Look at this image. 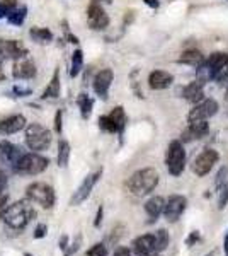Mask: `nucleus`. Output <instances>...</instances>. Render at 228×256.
I'll return each mask as SVG.
<instances>
[{"label":"nucleus","instance_id":"2eb2a0df","mask_svg":"<svg viewBox=\"0 0 228 256\" xmlns=\"http://www.w3.org/2000/svg\"><path fill=\"white\" fill-rule=\"evenodd\" d=\"M131 250L136 256H153L159 254L157 253V246H155V234H143L133 239L131 242Z\"/></svg>","mask_w":228,"mask_h":256},{"label":"nucleus","instance_id":"6e6552de","mask_svg":"<svg viewBox=\"0 0 228 256\" xmlns=\"http://www.w3.org/2000/svg\"><path fill=\"white\" fill-rule=\"evenodd\" d=\"M186 208H188V198L182 195H172L169 196V200H165L162 214H164L165 220L171 222V224H176L182 217V214L186 212Z\"/></svg>","mask_w":228,"mask_h":256},{"label":"nucleus","instance_id":"20e7f679","mask_svg":"<svg viewBox=\"0 0 228 256\" xmlns=\"http://www.w3.org/2000/svg\"><path fill=\"white\" fill-rule=\"evenodd\" d=\"M51 132L46 126L39 125V123H31L26 126V134H24V140H26L27 148L32 152L46 150L51 146Z\"/></svg>","mask_w":228,"mask_h":256},{"label":"nucleus","instance_id":"f3484780","mask_svg":"<svg viewBox=\"0 0 228 256\" xmlns=\"http://www.w3.org/2000/svg\"><path fill=\"white\" fill-rule=\"evenodd\" d=\"M24 154V150L15 144H10L7 140L0 142V160L7 166L14 168V164L20 159V156Z\"/></svg>","mask_w":228,"mask_h":256},{"label":"nucleus","instance_id":"a18cd8bd","mask_svg":"<svg viewBox=\"0 0 228 256\" xmlns=\"http://www.w3.org/2000/svg\"><path fill=\"white\" fill-rule=\"evenodd\" d=\"M60 248H61V250H67V236H63V238H61V241H60Z\"/></svg>","mask_w":228,"mask_h":256},{"label":"nucleus","instance_id":"cd10ccee","mask_svg":"<svg viewBox=\"0 0 228 256\" xmlns=\"http://www.w3.org/2000/svg\"><path fill=\"white\" fill-rule=\"evenodd\" d=\"M78 108H80V114L84 120H89L90 114H92V108H94V101L92 98H89L87 94H80L78 96Z\"/></svg>","mask_w":228,"mask_h":256},{"label":"nucleus","instance_id":"412c9836","mask_svg":"<svg viewBox=\"0 0 228 256\" xmlns=\"http://www.w3.org/2000/svg\"><path fill=\"white\" fill-rule=\"evenodd\" d=\"M182 94H184V98L188 99L189 102H193V104H198L200 101H203V98H205V84H203L201 80H194L188 84L182 90Z\"/></svg>","mask_w":228,"mask_h":256},{"label":"nucleus","instance_id":"4be33fe9","mask_svg":"<svg viewBox=\"0 0 228 256\" xmlns=\"http://www.w3.org/2000/svg\"><path fill=\"white\" fill-rule=\"evenodd\" d=\"M164 205H165V200L162 196H152L147 200V204H145V212L148 214V217H150V224L152 222H155L157 218L162 216V212H164Z\"/></svg>","mask_w":228,"mask_h":256},{"label":"nucleus","instance_id":"c9c22d12","mask_svg":"<svg viewBox=\"0 0 228 256\" xmlns=\"http://www.w3.org/2000/svg\"><path fill=\"white\" fill-rule=\"evenodd\" d=\"M63 110H58L56 111V114H55V132L56 134H61V130H63Z\"/></svg>","mask_w":228,"mask_h":256},{"label":"nucleus","instance_id":"09e8293b","mask_svg":"<svg viewBox=\"0 0 228 256\" xmlns=\"http://www.w3.org/2000/svg\"><path fill=\"white\" fill-rule=\"evenodd\" d=\"M227 101H228V89H227Z\"/></svg>","mask_w":228,"mask_h":256},{"label":"nucleus","instance_id":"393cba45","mask_svg":"<svg viewBox=\"0 0 228 256\" xmlns=\"http://www.w3.org/2000/svg\"><path fill=\"white\" fill-rule=\"evenodd\" d=\"M181 64H186V65H191V67H200V65L205 62V56H203V53L200 50H186V52H182L181 58H179Z\"/></svg>","mask_w":228,"mask_h":256},{"label":"nucleus","instance_id":"58836bf2","mask_svg":"<svg viewBox=\"0 0 228 256\" xmlns=\"http://www.w3.org/2000/svg\"><path fill=\"white\" fill-rule=\"evenodd\" d=\"M113 256H131V251L128 250V248H124V246H119L118 250L113 253Z\"/></svg>","mask_w":228,"mask_h":256},{"label":"nucleus","instance_id":"f257e3e1","mask_svg":"<svg viewBox=\"0 0 228 256\" xmlns=\"http://www.w3.org/2000/svg\"><path fill=\"white\" fill-rule=\"evenodd\" d=\"M34 217H36V210L27 198L26 200H19L10 204L9 207H5L2 214V220L5 222V226L14 230H22Z\"/></svg>","mask_w":228,"mask_h":256},{"label":"nucleus","instance_id":"37998d69","mask_svg":"<svg viewBox=\"0 0 228 256\" xmlns=\"http://www.w3.org/2000/svg\"><path fill=\"white\" fill-rule=\"evenodd\" d=\"M2 4L9 7V9H14V7H17V0H2Z\"/></svg>","mask_w":228,"mask_h":256},{"label":"nucleus","instance_id":"c85d7f7f","mask_svg":"<svg viewBox=\"0 0 228 256\" xmlns=\"http://www.w3.org/2000/svg\"><path fill=\"white\" fill-rule=\"evenodd\" d=\"M82 67H84V52L82 50H75L72 55V68H70V76L77 77L78 74L82 72Z\"/></svg>","mask_w":228,"mask_h":256},{"label":"nucleus","instance_id":"7ed1b4c3","mask_svg":"<svg viewBox=\"0 0 228 256\" xmlns=\"http://www.w3.org/2000/svg\"><path fill=\"white\" fill-rule=\"evenodd\" d=\"M49 166V159L41 156L39 152H24L20 159L14 164V172L20 176H36L46 171Z\"/></svg>","mask_w":228,"mask_h":256},{"label":"nucleus","instance_id":"5701e85b","mask_svg":"<svg viewBox=\"0 0 228 256\" xmlns=\"http://www.w3.org/2000/svg\"><path fill=\"white\" fill-rule=\"evenodd\" d=\"M60 92H61V84H60V70H55L53 72V77H51V80H49V84H48V88L44 89V92H43V99H56V98H60Z\"/></svg>","mask_w":228,"mask_h":256},{"label":"nucleus","instance_id":"e433bc0d","mask_svg":"<svg viewBox=\"0 0 228 256\" xmlns=\"http://www.w3.org/2000/svg\"><path fill=\"white\" fill-rule=\"evenodd\" d=\"M5 188H7V174L0 169V198L5 193Z\"/></svg>","mask_w":228,"mask_h":256},{"label":"nucleus","instance_id":"a211bd4d","mask_svg":"<svg viewBox=\"0 0 228 256\" xmlns=\"http://www.w3.org/2000/svg\"><path fill=\"white\" fill-rule=\"evenodd\" d=\"M210 132V125L206 122H191L189 126L182 132V140L181 142H191V140H198V138H203L206 137Z\"/></svg>","mask_w":228,"mask_h":256},{"label":"nucleus","instance_id":"7c9ffc66","mask_svg":"<svg viewBox=\"0 0 228 256\" xmlns=\"http://www.w3.org/2000/svg\"><path fill=\"white\" fill-rule=\"evenodd\" d=\"M228 204V181L218 190V208L223 210Z\"/></svg>","mask_w":228,"mask_h":256},{"label":"nucleus","instance_id":"f03ea898","mask_svg":"<svg viewBox=\"0 0 228 256\" xmlns=\"http://www.w3.org/2000/svg\"><path fill=\"white\" fill-rule=\"evenodd\" d=\"M159 172L152 168H145L140 169V171L133 172L130 176L126 183V188L130 193H133L135 196H145V195H150L153 190L157 188L159 184Z\"/></svg>","mask_w":228,"mask_h":256},{"label":"nucleus","instance_id":"f8f14e48","mask_svg":"<svg viewBox=\"0 0 228 256\" xmlns=\"http://www.w3.org/2000/svg\"><path fill=\"white\" fill-rule=\"evenodd\" d=\"M87 24L94 31H102L109 26V16L106 14V10L97 0H94L87 9Z\"/></svg>","mask_w":228,"mask_h":256},{"label":"nucleus","instance_id":"603ef678","mask_svg":"<svg viewBox=\"0 0 228 256\" xmlns=\"http://www.w3.org/2000/svg\"><path fill=\"white\" fill-rule=\"evenodd\" d=\"M153 256H160V254H153Z\"/></svg>","mask_w":228,"mask_h":256},{"label":"nucleus","instance_id":"72a5a7b5","mask_svg":"<svg viewBox=\"0 0 228 256\" xmlns=\"http://www.w3.org/2000/svg\"><path fill=\"white\" fill-rule=\"evenodd\" d=\"M227 79H228V64H227V65H223V67L220 68L218 72L215 74V77H213V80L220 82V84H222L223 80H227Z\"/></svg>","mask_w":228,"mask_h":256},{"label":"nucleus","instance_id":"c03bdc74","mask_svg":"<svg viewBox=\"0 0 228 256\" xmlns=\"http://www.w3.org/2000/svg\"><path fill=\"white\" fill-rule=\"evenodd\" d=\"M145 4L150 6L152 9H157V7H159V0H145Z\"/></svg>","mask_w":228,"mask_h":256},{"label":"nucleus","instance_id":"4468645a","mask_svg":"<svg viewBox=\"0 0 228 256\" xmlns=\"http://www.w3.org/2000/svg\"><path fill=\"white\" fill-rule=\"evenodd\" d=\"M34 76H36V65L34 62L29 58V55L14 60V65H12V77L14 79L27 80L32 79Z\"/></svg>","mask_w":228,"mask_h":256},{"label":"nucleus","instance_id":"ea45409f","mask_svg":"<svg viewBox=\"0 0 228 256\" xmlns=\"http://www.w3.org/2000/svg\"><path fill=\"white\" fill-rule=\"evenodd\" d=\"M102 216H104V208H102V205H101V207L97 208V216H95V220H94V226L95 227H101Z\"/></svg>","mask_w":228,"mask_h":256},{"label":"nucleus","instance_id":"b1692460","mask_svg":"<svg viewBox=\"0 0 228 256\" xmlns=\"http://www.w3.org/2000/svg\"><path fill=\"white\" fill-rule=\"evenodd\" d=\"M29 38L38 44H48L53 41V32L48 28H31L29 30Z\"/></svg>","mask_w":228,"mask_h":256},{"label":"nucleus","instance_id":"aec40b11","mask_svg":"<svg viewBox=\"0 0 228 256\" xmlns=\"http://www.w3.org/2000/svg\"><path fill=\"white\" fill-rule=\"evenodd\" d=\"M174 82V76L165 70H153V72L148 76V86L155 90H162L167 89Z\"/></svg>","mask_w":228,"mask_h":256},{"label":"nucleus","instance_id":"39448f33","mask_svg":"<svg viewBox=\"0 0 228 256\" xmlns=\"http://www.w3.org/2000/svg\"><path fill=\"white\" fill-rule=\"evenodd\" d=\"M26 198L32 204H38L39 207L43 208H53L56 204V195L55 190H53L49 184L41 183V181H36V183H31L26 188Z\"/></svg>","mask_w":228,"mask_h":256},{"label":"nucleus","instance_id":"c756f323","mask_svg":"<svg viewBox=\"0 0 228 256\" xmlns=\"http://www.w3.org/2000/svg\"><path fill=\"white\" fill-rule=\"evenodd\" d=\"M155 234V246H157V253H162V251L167 250L169 242H171V238H169V232L165 229H159Z\"/></svg>","mask_w":228,"mask_h":256},{"label":"nucleus","instance_id":"8fccbe9b","mask_svg":"<svg viewBox=\"0 0 228 256\" xmlns=\"http://www.w3.org/2000/svg\"><path fill=\"white\" fill-rule=\"evenodd\" d=\"M24 256H32V254H29V253H26V254H24Z\"/></svg>","mask_w":228,"mask_h":256},{"label":"nucleus","instance_id":"473e14b6","mask_svg":"<svg viewBox=\"0 0 228 256\" xmlns=\"http://www.w3.org/2000/svg\"><path fill=\"white\" fill-rule=\"evenodd\" d=\"M87 256H107V248L102 242H97L87 251Z\"/></svg>","mask_w":228,"mask_h":256},{"label":"nucleus","instance_id":"dca6fc26","mask_svg":"<svg viewBox=\"0 0 228 256\" xmlns=\"http://www.w3.org/2000/svg\"><path fill=\"white\" fill-rule=\"evenodd\" d=\"M113 79H114V74L111 68H102L101 72H97L94 77L92 88L95 90V94L101 99H104V101L107 99V92H109V88H111V84H113Z\"/></svg>","mask_w":228,"mask_h":256},{"label":"nucleus","instance_id":"9b49d317","mask_svg":"<svg viewBox=\"0 0 228 256\" xmlns=\"http://www.w3.org/2000/svg\"><path fill=\"white\" fill-rule=\"evenodd\" d=\"M218 113V102L215 99H203L189 111L188 120L191 122H208L211 116Z\"/></svg>","mask_w":228,"mask_h":256},{"label":"nucleus","instance_id":"2f4dec72","mask_svg":"<svg viewBox=\"0 0 228 256\" xmlns=\"http://www.w3.org/2000/svg\"><path fill=\"white\" fill-rule=\"evenodd\" d=\"M228 181V168L227 166H223L222 169L218 171V174H217V181H215V188L220 190Z\"/></svg>","mask_w":228,"mask_h":256},{"label":"nucleus","instance_id":"a878e982","mask_svg":"<svg viewBox=\"0 0 228 256\" xmlns=\"http://www.w3.org/2000/svg\"><path fill=\"white\" fill-rule=\"evenodd\" d=\"M70 160V144L67 140H60L58 142V156H56V162L60 168H67Z\"/></svg>","mask_w":228,"mask_h":256},{"label":"nucleus","instance_id":"3c124183","mask_svg":"<svg viewBox=\"0 0 228 256\" xmlns=\"http://www.w3.org/2000/svg\"><path fill=\"white\" fill-rule=\"evenodd\" d=\"M206 256H213V253H210V254H206Z\"/></svg>","mask_w":228,"mask_h":256},{"label":"nucleus","instance_id":"423d86ee","mask_svg":"<svg viewBox=\"0 0 228 256\" xmlns=\"http://www.w3.org/2000/svg\"><path fill=\"white\" fill-rule=\"evenodd\" d=\"M165 168L172 176H181L186 168V148L181 140H172L165 152Z\"/></svg>","mask_w":228,"mask_h":256},{"label":"nucleus","instance_id":"a19ab883","mask_svg":"<svg viewBox=\"0 0 228 256\" xmlns=\"http://www.w3.org/2000/svg\"><path fill=\"white\" fill-rule=\"evenodd\" d=\"M196 241H200V232H198V230H194V232H191V236L188 239V246H193Z\"/></svg>","mask_w":228,"mask_h":256},{"label":"nucleus","instance_id":"9d476101","mask_svg":"<svg viewBox=\"0 0 228 256\" xmlns=\"http://www.w3.org/2000/svg\"><path fill=\"white\" fill-rule=\"evenodd\" d=\"M29 55L26 44L19 40H3L0 38V62L3 60H17L20 56Z\"/></svg>","mask_w":228,"mask_h":256},{"label":"nucleus","instance_id":"de8ad7c7","mask_svg":"<svg viewBox=\"0 0 228 256\" xmlns=\"http://www.w3.org/2000/svg\"><path fill=\"white\" fill-rule=\"evenodd\" d=\"M5 80V74H3V68H2V62H0V82Z\"/></svg>","mask_w":228,"mask_h":256},{"label":"nucleus","instance_id":"49530a36","mask_svg":"<svg viewBox=\"0 0 228 256\" xmlns=\"http://www.w3.org/2000/svg\"><path fill=\"white\" fill-rule=\"evenodd\" d=\"M223 250H225V254L228 256V232H227V236H225V242H223Z\"/></svg>","mask_w":228,"mask_h":256},{"label":"nucleus","instance_id":"bb28decb","mask_svg":"<svg viewBox=\"0 0 228 256\" xmlns=\"http://www.w3.org/2000/svg\"><path fill=\"white\" fill-rule=\"evenodd\" d=\"M26 16H27V7H14V9L9 10V14L5 18L12 26H22Z\"/></svg>","mask_w":228,"mask_h":256},{"label":"nucleus","instance_id":"6ab92c4d","mask_svg":"<svg viewBox=\"0 0 228 256\" xmlns=\"http://www.w3.org/2000/svg\"><path fill=\"white\" fill-rule=\"evenodd\" d=\"M26 118L22 114H12L0 122V135H14L26 128Z\"/></svg>","mask_w":228,"mask_h":256},{"label":"nucleus","instance_id":"0eeeda50","mask_svg":"<svg viewBox=\"0 0 228 256\" xmlns=\"http://www.w3.org/2000/svg\"><path fill=\"white\" fill-rule=\"evenodd\" d=\"M99 126L107 134L123 135L124 126H126V113H124L123 106H116L109 114H104V116L99 118Z\"/></svg>","mask_w":228,"mask_h":256},{"label":"nucleus","instance_id":"1a4fd4ad","mask_svg":"<svg viewBox=\"0 0 228 256\" xmlns=\"http://www.w3.org/2000/svg\"><path fill=\"white\" fill-rule=\"evenodd\" d=\"M218 159H220V156H218V152L215 150V148H205V150H203L201 154L194 159L193 172L196 176H200V178L206 176L211 169L215 168V164L218 162Z\"/></svg>","mask_w":228,"mask_h":256},{"label":"nucleus","instance_id":"ddd939ff","mask_svg":"<svg viewBox=\"0 0 228 256\" xmlns=\"http://www.w3.org/2000/svg\"><path fill=\"white\" fill-rule=\"evenodd\" d=\"M101 176H102V169H99V171H95V172H92V174L87 176L85 180L82 181L80 186L77 188V192L73 193L72 200H70V205H72V207H77V205H80L82 202H85L87 198H89L90 192L94 190V186L97 184V181Z\"/></svg>","mask_w":228,"mask_h":256},{"label":"nucleus","instance_id":"4c0bfd02","mask_svg":"<svg viewBox=\"0 0 228 256\" xmlns=\"http://www.w3.org/2000/svg\"><path fill=\"white\" fill-rule=\"evenodd\" d=\"M46 230H48V227H46V226H44V224H39L38 227H36V230H34V238H36V239L44 238V236H46Z\"/></svg>","mask_w":228,"mask_h":256},{"label":"nucleus","instance_id":"f704fd0d","mask_svg":"<svg viewBox=\"0 0 228 256\" xmlns=\"http://www.w3.org/2000/svg\"><path fill=\"white\" fill-rule=\"evenodd\" d=\"M12 94H14L12 98H26V96H31L32 90L31 89H22V88H19V86H14V88H12Z\"/></svg>","mask_w":228,"mask_h":256},{"label":"nucleus","instance_id":"79ce46f5","mask_svg":"<svg viewBox=\"0 0 228 256\" xmlns=\"http://www.w3.org/2000/svg\"><path fill=\"white\" fill-rule=\"evenodd\" d=\"M9 7H7V6H3V4L2 2H0V19H2V18H5V16L7 14H9Z\"/></svg>","mask_w":228,"mask_h":256}]
</instances>
